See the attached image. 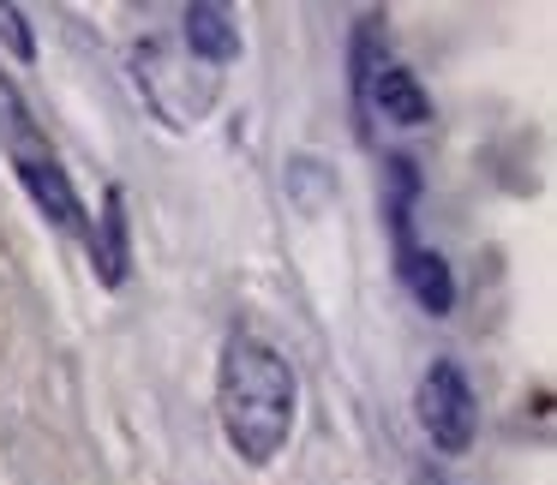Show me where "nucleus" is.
Returning <instances> with one entry per match:
<instances>
[{
    "instance_id": "f257e3e1",
    "label": "nucleus",
    "mask_w": 557,
    "mask_h": 485,
    "mask_svg": "<svg viewBox=\"0 0 557 485\" xmlns=\"http://www.w3.org/2000/svg\"><path fill=\"white\" fill-rule=\"evenodd\" d=\"M294 420H300V377L252 329H228L216 360V425L222 444L246 461V468H270L288 449Z\"/></svg>"
},
{
    "instance_id": "f03ea898",
    "label": "nucleus",
    "mask_w": 557,
    "mask_h": 485,
    "mask_svg": "<svg viewBox=\"0 0 557 485\" xmlns=\"http://www.w3.org/2000/svg\"><path fill=\"white\" fill-rule=\"evenodd\" d=\"M133 85L138 97L150 102V114H157L169 133H186V126H198L210 114V102H216V73H198L193 78V61H174L169 42H138L133 49Z\"/></svg>"
},
{
    "instance_id": "7ed1b4c3",
    "label": "nucleus",
    "mask_w": 557,
    "mask_h": 485,
    "mask_svg": "<svg viewBox=\"0 0 557 485\" xmlns=\"http://www.w3.org/2000/svg\"><path fill=\"white\" fill-rule=\"evenodd\" d=\"M413 408H420V425L444 456H468L473 437H480V396H473L461 360L437 353L420 372V389H413Z\"/></svg>"
},
{
    "instance_id": "20e7f679",
    "label": "nucleus",
    "mask_w": 557,
    "mask_h": 485,
    "mask_svg": "<svg viewBox=\"0 0 557 485\" xmlns=\"http://www.w3.org/2000/svg\"><path fill=\"white\" fill-rule=\"evenodd\" d=\"M85 252H90V276L97 288L121 294L133 276V216H126V192L102 186V216L85 228Z\"/></svg>"
},
{
    "instance_id": "39448f33",
    "label": "nucleus",
    "mask_w": 557,
    "mask_h": 485,
    "mask_svg": "<svg viewBox=\"0 0 557 485\" xmlns=\"http://www.w3.org/2000/svg\"><path fill=\"white\" fill-rule=\"evenodd\" d=\"M13 174H18V186H25V198L37 204V216H49L61 234H73V240H85V228H90V216H85V198H78V186H73V174L61 169V157H30V162H13Z\"/></svg>"
},
{
    "instance_id": "423d86ee",
    "label": "nucleus",
    "mask_w": 557,
    "mask_h": 485,
    "mask_svg": "<svg viewBox=\"0 0 557 485\" xmlns=\"http://www.w3.org/2000/svg\"><path fill=\"white\" fill-rule=\"evenodd\" d=\"M181 42H186V61L198 66H234L246 49L240 37V18L222 7V0H193L181 13Z\"/></svg>"
},
{
    "instance_id": "0eeeda50",
    "label": "nucleus",
    "mask_w": 557,
    "mask_h": 485,
    "mask_svg": "<svg viewBox=\"0 0 557 485\" xmlns=\"http://www.w3.org/2000/svg\"><path fill=\"white\" fill-rule=\"evenodd\" d=\"M372 114H384L389 126H432V97H425L420 73L389 61L384 73L372 78V90H366V121H372Z\"/></svg>"
},
{
    "instance_id": "6e6552de",
    "label": "nucleus",
    "mask_w": 557,
    "mask_h": 485,
    "mask_svg": "<svg viewBox=\"0 0 557 485\" xmlns=\"http://www.w3.org/2000/svg\"><path fill=\"white\" fill-rule=\"evenodd\" d=\"M420 192H425V181H420V162L413 157H389L384 162V228H389V252L396 258H408L413 246V210H420Z\"/></svg>"
},
{
    "instance_id": "1a4fd4ad",
    "label": "nucleus",
    "mask_w": 557,
    "mask_h": 485,
    "mask_svg": "<svg viewBox=\"0 0 557 485\" xmlns=\"http://www.w3.org/2000/svg\"><path fill=\"white\" fill-rule=\"evenodd\" d=\"M396 276H401V288L413 294V306H420V312H432V318L456 312V270H449L444 252L413 246L408 258H396Z\"/></svg>"
},
{
    "instance_id": "9d476101",
    "label": "nucleus",
    "mask_w": 557,
    "mask_h": 485,
    "mask_svg": "<svg viewBox=\"0 0 557 485\" xmlns=\"http://www.w3.org/2000/svg\"><path fill=\"white\" fill-rule=\"evenodd\" d=\"M0 150H7V162H30V157H49V133H42V121L30 114L25 90H18V78L0 66Z\"/></svg>"
},
{
    "instance_id": "9b49d317",
    "label": "nucleus",
    "mask_w": 557,
    "mask_h": 485,
    "mask_svg": "<svg viewBox=\"0 0 557 485\" xmlns=\"http://www.w3.org/2000/svg\"><path fill=\"white\" fill-rule=\"evenodd\" d=\"M389 66V42H384V13H366L360 25H354L348 37V90H354V114H360L366 126V90H372V78Z\"/></svg>"
},
{
    "instance_id": "f8f14e48",
    "label": "nucleus",
    "mask_w": 557,
    "mask_h": 485,
    "mask_svg": "<svg viewBox=\"0 0 557 485\" xmlns=\"http://www.w3.org/2000/svg\"><path fill=\"white\" fill-rule=\"evenodd\" d=\"M0 42L18 66H37V30H30L25 7H13V0H0Z\"/></svg>"
}]
</instances>
